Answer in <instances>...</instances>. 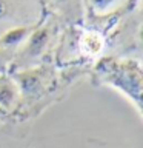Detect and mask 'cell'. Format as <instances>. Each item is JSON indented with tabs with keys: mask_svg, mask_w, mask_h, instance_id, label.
<instances>
[{
	"mask_svg": "<svg viewBox=\"0 0 143 148\" xmlns=\"http://www.w3.org/2000/svg\"><path fill=\"white\" fill-rule=\"evenodd\" d=\"M105 82L122 91L128 96L136 106L140 110L142 97V71L137 62H114L108 66V73L105 74Z\"/></svg>",
	"mask_w": 143,
	"mask_h": 148,
	"instance_id": "cell-1",
	"label": "cell"
},
{
	"mask_svg": "<svg viewBox=\"0 0 143 148\" xmlns=\"http://www.w3.org/2000/svg\"><path fill=\"white\" fill-rule=\"evenodd\" d=\"M48 40H49V28L43 26L32 31L25 40L26 43H25V49H23V56L28 59L40 56L42 51L45 49L46 43H48Z\"/></svg>",
	"mask_w": 143,
	"mask_h": 148,
	"instance_id": "cell-2",
	"label": "cell"
},
{
	"mask_svg": "<svg viewBox=\"0 0 143 148\" xmlns=\"http://www.w3.org/2000/svg\"><path fill=\"white\" fill-rule=\"evenodd\" d=\"M20 88L14 80L8 77L0 79V106L3 108H11L16 103Z\"/></svg>",
	"mask_w": 143,
	"mask_h": 148,
	"instance_id": "cell-3",
	"label": "cell"
},
{
	"mask_svg": "<svg viewBox=\"0 0 143 148\" xmlns=\"http://www.w3.org/2000/svg\"><path fill=\"white\" fill-rule=\"evenodd\" d=\"M31 32H32L31 26L12 28V29L6 31L2 37H0V45L2 46H17V45H20L22 42H25Z\"/></svg>",
	"mask_w": 143,
	"mask_h": 148,
	"instance_id": "cell-4",
	"label": "cell"
},
{
	"mask_svg": "<svg viewBox=\"0 0 143 148\" xmlns=\"http://www.w3.org/2000/svg\"><path fill=\"white\" fill-rule=\"evenodd\" d=\"M82 49L89 56H99L103 49V37L99 32L86 31L82 36Z\"/></svg>",
	"mask_w": 143,
	"mask_h": 148,
	"instance_id": "cell-5",
	"label": "cell"
},
{
	"mask_svg": "<svg viewBox=\"0 0 143 148\" xmlns=\"http://www.w3.org/2000/svg\"><path fill=\"white\" fill-rule=\"evenodd\" d=\"M122 0H89L92 9L97 14H106L108 11H111L112 8H115Z\"/></svg>",
	"mask_w": 143,
	"mask_h": 148,
	"instance_id": "cell-6",
	"label": "cell"
},
{
	"mask_svg": "<svg viewBox=\"0 0 143 148\" xmlns=\"http://www.w3.org/2000/svg\"><path fill=\"white\" fill-rule=\"evenodd\" d=\"M9 9H11V0H0V20L8 16Z\"/></svg>",
	"mask_w": 143,
	"mask_h": 148,
	"instance_id": "cell-7",
	"label": "cell"
},
{
	"mask_svg": "<svg viewBox=\"0 0 143 148\" xmlns=\"http://www.w3.org/2000/svg\"><path fill=\"white\" fill-rule=\"evenodd\" d=\"M3 66V65H2V59H0V68H2Z\"/></svg>",
	"mask_w": 143,
	"mask_h": 148,
	"instance_id": "cell-8",
	"label": "cell"
},
{
	"mask_svg": "<svg viewBox=\"0 0 143 148\" xmlns=\"http://www.w3.org/2000/svg\"><path fill=\"white\" fill-rule=\"evenodd\" d=\"M59 2H62V0H59Z\"/></svg>",
	"mask_w": 143,
	"mask_h": 148,
	"instance_id": "cell-9",
	"label": "cell"
}]
</instances>
